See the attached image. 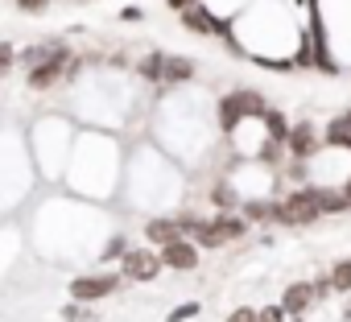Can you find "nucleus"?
<instances>
[{"label":"nucleus","mask_w":351,"mask_h":322,"mask_svg":"<svg viewBox=\"0 0 351 322\" xmlns=\"http://www.w3.org/2000/svg\"><path fill=\"white\" fill-rule=\"evenodd\" d=\"M161 264H165V269H178V273H191V269L199 264V252H195L191 240H173V244L161 248Z\"/></svg>","instance_id":"423d86ee"},{"label":"nucleus","mask_w":351,"mask_h":322,"mask_svg":"<svg viewBox=\"0 0 351 322\" xmlns=\"http://www.w3.org/2000/svg\"><path fill=\"white\" fill-rule=\"evenodd\" d=\"M54 54H58V46H54V42H46V46H29V50L21 54V62H25V66L34 71V66H42V62H50Z\"/></svg>","instance_id":"2eb2a0df"},{"label":"nucleus","mask_w":351,"mask_h":322,"mask_svg":"<svg viewBox=\"0 0 351 322\" xmlns=\"http://www.w3.org/2000/svg\"><path fill=\"white\" fill-rule=\"evenodd\" d=\"M256 322H285V310H281V306H265V310L256 314Z\"/></svg>","instance_id":"393cba45"},{"label":"nucleus","mask_w":351,"mask_h":322,"mask_svg":"<svg viewBox=\"0 0 351 322\" xmlns=\"http://www.w3.org/2000/svg\"><path fill=\"white\" fill-rule=\"evenodd\" d=\"M211 199H215V207H219V211H232V207H236V195H232V186H228V182H215Z\"/></svg>","instance_id":"a211bd4d"},{"label":"nucleus","mask_w":351,"mask_h":322,"mask_svg":"<svg viewBox=\"0 0 351 322\" xmlns=\"http://www.w3.org/2000/svg\"><path fill=\"white\" fill-rule=\"evenodd\" d=\"M145 240H153L157 248H165L173 240H182V232H178V223H173V219H149L145 223Z\"/></svg>","instance_id":"1a4fd4ad"},{"label":"nucleus","mask_w":351,"mask_h":322,"mask_svg":"<svg viewBox=\"0 0 351 322\" xmlns=\"http://www.w3.org/2000/svg\"><path fill=\"white\" fill-rule=\"evenodd\" d=\"M265 112H269V103H265L261 91H236V95L219 99V128L232 132L240 116H265Z\"/></svg>","instance_id":"f03ea898"},{"label":"nucleus","mask_w":351,"mask_h":322,"mask_svg":"<svg viewBox=\"0 0 351 322\" xmlns=\"http://www.w3.org/2000/svg\"><path fill=\"white\" fill-rule=\"evenodd\" d=\"M195 240H199L203 248H219V244H223V236L215 232V223H203V227L195 232Z\"/></svg>","instance_id":"6ab92c4d"},{"label":"nucleus","mask_w":351,"mask_h":322,"mask_svg":"<svg viewBox=\"0 0 351 322\" xmlns=\"http://www.w3.org/2000/svg\"><path fill=\"white\" fill-rule=\"evenodd\" d=\"M165 5H169L173 13H178V17H182V13H191V9H199V0H165Z\"/></svg>","instance_id":"cd10ccee"},{"label":"nucleus","mask_w":351,"mask_h":322,"mask_svg":"<svg viewBox=\"0 0 351 322\" xmlns=\"http://www.w3.org/2000/svg\"><path fill=\"white\" fill-rule=\"evenodd\" d=\"M120 289V277L116 273H104V277H75L71 281V297L75 301H99V297H112Z\"/></svg>","instance_id":"39448f33"},{"label":"nucleus","mask_w":351,"mask_h":322,"mask_svg":"<svg viewBox=\"0 0 351 322\" xmlns=\"http://www.w3.org/2000/svg\"><path fill=\"white\" fill-rule=\"evenodd\" d=\"M244 219H252V223L273 219V203H248V207H244Z\"/></svg>","instance_id":"412c9836"},{"label":"nucleus","mask_w":351,"mask_h":322,"mask_svg":"<svg viewBox=\"0 0 351 322\" xmlns=\"http://www.w3.org/2000/svg\"><path fill=\"white\" fill-rule=\"evenodd\" d=\"M195 314H199V306H195V301H186V306H178V310L169 314V322H182V318H195Z\"/></svg>","instance_id":"a878e982"},{"label":"nucleus","mask_w":351,"mask_h":322,"mask_svg":"<svg viewBox=\"0 0 351 322\" xmlns=\"http://www.w3.org/2000/svg\"><path fill=\"white\" fill-rule=\"evenodd\" d=\"M343 199H347V203H351V182H347V186H343Z\"/></svg>","instance_id":"c756f323"},{"label":"nucleus","mask_w":351,"mask_h":322,"mask_svg":"<svg viewBox=\"0 0 351 322\" xmlns=\"http://www.w3.org/2000/svg\"><path fill=\"white\" fill-rule=\"evenodd\" d=\"M285 145H289V153L298 157V161H306V157H314L318 153V132H314V124H298V128H289V136H285Z\"/></svg>","instance_id":"0eeeda50"},{"label":"nucleus","mask_w":351,"mask_h":322,"mask_svg":"<svg viewBox=\"0 0 351 322\" xmlns=\"http://www.w3.org/2000/svg\"><path fill=\"white\" fill-rule=\"evenodd\" d=\"M330 289L351 293V260H339V264L330 269Z\"/></svg>","instance_id":"f3484780"},{"label":"nucleus","mask_w":351,"mask_h":322,"mask_svg":"<svg viewBox=\"0 0 351 322\" xmlns=\"http://www.w3.org/2000/svg\"><path fill=\"white\" fill-rule=\"evenodd\" d=\"M326 145L351 149V112H343V116H335V120L326 124Z\"/></svg>","instance_id":"9d476101"},{"label":"nucleus","mask_w":351,"mask_h":322,"mask_svg":"<svg viewBox=\"0 0 351 322\" xmlns=\"http://www.w3.org/2000/svg\"><path fill=\"white\" fill-rule=\"evenodd\" d=\"M13 62H17V54H13V46H9V42H0V79H5V75L13 71Z\"/></svg>","instance_id":"5701e85b"},{"label":"nucleus","mask_w":351,"mask_h":322,"mask_svg":"<svg viewBox=\"0 0 351 322\" xmlns=\"http://www.w3.org/2000/svg\"><path fill=\"white\" fill-rule=\"evenodd\" d=\"M318 211H322V215H343V211H351V203H347L343 195H335V190H322V186H318Z\"/></svg>","instance_id":"4468645a"},{"label":"nucleus","mask_w":351,"mask_h":322,"mask_svg":"<svg viewBox=\"0 0 351 322\" xmlns=\"http://www.w3.org/2000/svg\"><path fill=\"white\" fill-rule=\"evenodd\" d=\"M66 62H71V50H66V46H58V54H54L50 62L34 66V71L25 75L29 91H50V87H58V83H62V75H66Z\"/></svg>","instance_id":"7ed1b4c3"},{"label":"nucleus","mask_w":351,"mask_h":322,"mask_svg":"<svg viewBox=\"0 0 351 322\" xmlns=\"http://www.w3.org/2000/svg\"><path fill=\"white\" fill-rule=\"evenodd\" d=\"M17 9H21V13H29V17H38V13H46V9H50V0H17Z\"/></svg>","instance_id":"b1692460"},{"label":"nucleus","mask_w":351,"mask_h":322,"mask_svg":"<svg viewBox=\"0 0 351 322\" xmlns=\"http://www.w3.org/2000/svg\"><path fill=\"white\" fill-rule=\"evenodd\" d=\"M228 322H256V314H252V306H240V310L228 314Z\"/></svg>","instance_id":"bb28decb"},{"label":"nucleus","mask_w":351,"mask_h":322,"mask_svg":"<svg viewBox=\"0 0 351 322\" xmlns=\"http://www.w3.org/2000/svg\"><path fill=\"white\" fill-rule=\"evenodd\" d=\"M161 269H165V264H161V252H153V248H128V256H124V264H120V273H124L128 281H153Z\"/></svg>","instance_id":"20e7f679"},{"label":"nucleus","mask_w":351,"mask_h":322,"mask_svg":"<svg viewBox=\"0 0 351 322\" xmlns=\"http://www.w3.org/2000/svg\"><path fill=\"white\" fill-rule=\"evenodd\" d=\"M195 79V62L191 58H165V79L161 83H186Z\"/></svg>","instance_id":"ddd939ff"},{"label":"nucleus","mask_w":351,"mask_h":322,"mask_svg":"<svg viewBox=\"0 0 351 322\" xmlns=\"http://www.w3.org/2000/svg\"><path fill=\"white\" fill-rule=\"evenodd\" d=\"M215 232L223 236V244H228V240H240V236H244V219H232V215H219V219H215Z\"/></svg>","instance_id":"dca6fc26"},{"label":"nucleus","mask_w":351,"mask_h":322,"mask_svg":"<svg viewBox=\"0 0 351 322\" xmlns=\"http://www.w3.org/2000/svg\"><path fill=\"white\" fill-rule=\"evenodd\" d=\"M62 318H66V322H95V314H91L83 301H75V306H62Z\"/></svg>","instance_id":"aec40b11"},{"label":"nucleus","mask_w":351,"mask_h":322,"mask_svg":"<svg viewBox=\"0 0 351 322\" xmlns=\"http://www.w3.org/2000/svg\"><path fill=\"white\" fill-rule=\"evenodd\" d=\"M326 293H330V277L326 281H314V297H326Z\"/></svg>","instance_id":"c85d7f7f"},{"label":"nucleus","mask_w":351,"mask_h":322,"mask_svg":"<svg viewBox=\"0 0 351 322\" xmlns=\"http://www.w3.org/2000/svg\"><path fill=\"white\" fill-rule=\"evenodd\" d=\"M310 301H314V285H306V281H298V285H289V289L281 293V310H285L289 318H302V314L310 310Z\"/></svg>","instance_id":"6e6552de"},{"label":"nucleus","mask_w":351,"mask_h":322,"mask_svg":"<svg viewBox=\"0 0 351 322\" xmlns=\"http://www.w3.org/2000/svg\"><path fill=\"white\" fill-rule=\"evenodd\" d=\"M136 75H141L145 83H161V79H165V54H157V50L145 54V58L136 62Z\"/></svg>","instance_id":"9b49d317"},{"label":"nucleus","mask_w":351,"mask_h":322,"mask_svg":"<svg viewBox=\"0 0 351 322\" xmlns=\"http://www.w3.org/2000/svg\"><path fill=\"white\" fill-rule=\"evenodd\" d=\"M322 211H318V186H306V190H293L285 203H273V219L277 223H289V227H306L314 223Z\"/></svg>","instance_id":"f257e3e1"},{"label":"nucleus","mask_w":351,"mask_h":322,"mask_svg":"<svg viewBox=\"0 0 351 322\" xmlns=\"http://www.w3.org/2000/svg\"><path fill=\"white\" fill-rule=\"evenodd\" d=\"M182 25L186 29H199V34H219V21L199 5V9H191V13H182Z\"/></svg>","instance_id":"f8f14e48"},{"label":"nucleus","mask_w":351,"mask_h":322,"mask_svg":"<svg viewBox=\"0 0 351 322\" xmlns=\"http://www.w3.org/2000/svg\"><path fill=\"white\" fill-rule=\"evenodd\" d=\"M116 256H120V260L128 256V240H124V236H116V240L104 248V260H116Z\"/></svg>","instance_id":"4be33fe9"}]
</instances>
